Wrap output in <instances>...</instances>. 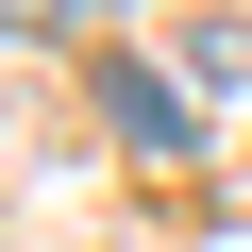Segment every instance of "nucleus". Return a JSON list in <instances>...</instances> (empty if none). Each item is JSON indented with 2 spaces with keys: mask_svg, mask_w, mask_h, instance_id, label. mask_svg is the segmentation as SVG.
I'll return each instance as SVG.
<instances>
[{
  "mask_svg": "<svg viewBox=\"0 0 252 252\" xmlns=\"http://www.w3.org/2000/svg\"><path fill=\"white\" fill-rule=\"evenodd\" d=\"M101 135H118V152H152V168H185V152H202V84L152 67V51H118V67H101Z\"/></svg>",
  "mask_w": 252,
  "mask_h": 252,
  "instance_id": "1",
  "label": "nucleus"
},
{
  "mask_svg": "<svg viewBox=\"0 0 252 252\" xmlns=\"http://www.w3.org/2000/svg\"><path fill=\"white\" fill-rule=\"evenodd\" d=\"M168 67H185L202 101H252V0H202V17L168 34Z\"/></svg>",
  "mask_w": 252,
  "mask_h": 252,
  "instance_id": "2",
  "label": "nucleus"
},
{
  "mask_svg": "<svg viewBox=\"0 0 252 252\" xmlns=\"http://www.w3.org/2000/svg\"><path fill=\"white\" fill-rule=\"evenodd\" d=\"M51 17H67V0H0V34H51Z\"/></svg>",
  "mask_w": 252,
  "mask_h": 252,
  "instance_id": "3",
  "label": "nucleus"
}]
</instances>
